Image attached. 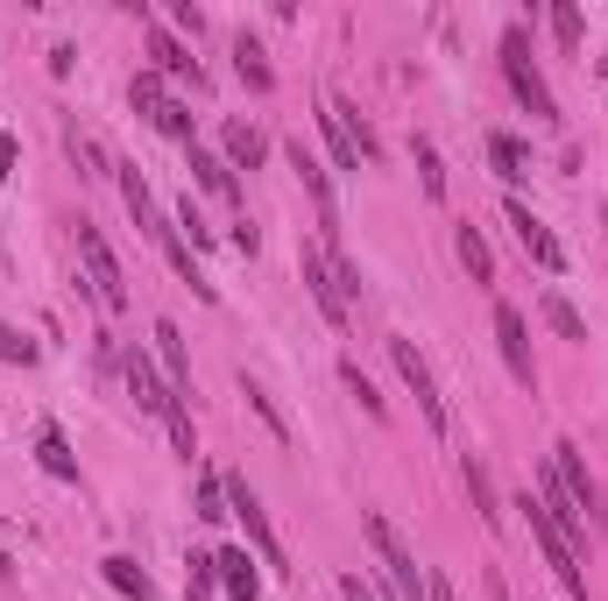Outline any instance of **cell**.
Wrapping results in <instances>:
<instances>
[{"label":"cell","mask_w":608,"mask_h":601,"mask_svg":"<svg viewBox=\"0 0 608 601\" xmlns=\"http://www.w3.org/2000/svg\"><path fill=\"white\" fill-rule=\"evenodd\" d=\"M100 573H107V588H121L128 601H156V580H149L128 552H107V559H100Z\"/></svg>","instance_id":"16"},{"label":"cell","mask_w":608,"mask_h":601,"mask_svg":"<svg viewBox=\"0 0 608 601\" xmlns=\"http://www.w3.org/2000/svg\"><path fill=\"white\" fill-rule=\"evenodd\" d=\"M0 361H36V340H22L14 325H0Z\"/></svg>","instance_id":"35"},{"label":"cell","mask_w":608,"mask_h":601,"mask_svg":"<svg viewBox=\"0 0 608 601\" xmlns=\"http://www.w3.org/2000/svg\"><path fill=\"white\" fill-rule=\"evenodd\" d=\"M149 57H156V79L170 71V79H192V86H199V57L184 50V43H178V36H170L163 22H149Z\"/></svg>","instance_id":"14"},{"label":"cell","mask_w":608,"mask_h":601,"mask_svg":"<svg viewBox=\"0 0 608 601\" xmlns=\"http://www.w3.org/2000/svg\"><path fill=\"white\" fill-rule=\"evenodd\" d=\"M297 277H304V290H312V304L326 312V325H340V333H347V290H340L326 248H297Z\"/></svg>","instance_id":"9"},{"label":"cell","mask_w":608,"mask_h":601,"mask_svg":"<svg viewBox=\"0 0 608 601\" xmlns=\"http://www.w3.org/2000/svg\"><path fill=\"white\" fill-rule=\"evenodd\" d=\"M425 601H460V594H453V580H446L439 567H432V573H425Z\"/></svg>","instance_id":"37"},{"label":"cell","mask_w":608,"mask_h":601,"mask_svg":"<svg viewBox=\"0 0 608 601\" xmlns=\"http://www.w3.org/2000/svg\"><path fill=\"white\" fill-rule=\"evenodd\" d=\"M460 474H467V495H474V510H482V523H503V502H496V474H488V468H482L474 453H467V468H460Z\"/></svg>","instance_id":"21"},{"label":"cell","mask_w":608,"mask_h":601,"mask_svg":"<svg viewBox=\"0 0 608 601\" xmlns=\"http://www.w3.org/2000/svg\"><path fill=\"white\" fill-rule=\"evenodd\" d=\"M553 36L559 50H580V8H553Z\"/></svg>","instance_id":"33"},{"label":"cell","mask_w":608,"mask_h":601,"mask_svg":"<svg viewBox=\"0 0 608 601\" xmlns=\"http://www.w3.org/2000/svg\"><path fill=\"white\" fill-rule=\"evenodd\" d=\"M213 567H220V588L234 594V601H255V594H262V573H255V559L241 552V545H226V552H213Z\"/></svg>","instance_id":"15"},{"label":"cell","mask_w":608,"mask_h":601,"mask_svg":"<svg viewBox=\"0 0 608 601\" xmlns=\"http://www.w3.org/2000/svg\"><path fill=\"white\" fill-rule=\"evenodd\" d=\"M389 361H396V375H404V390L417 397V411H425V424H432V432H446V397H439V382H432L425 354H417L411 340H389Z\"/></svg>","instance_id":"8"},{"label":"cell","mask_w":608,"mask_h":601,"mask_svg":"<svg viewBox=\"0 0 608 601\" xmlns=\"http://www.w3.org/2000/svg\"><path fill=\"white\" fill-rule=\"evenodd\" d=\"M545 319H553V325H559L566 340H587V325H580V312H574V304L559 298V290H545Z\"/></svg>","instance_id":"28"},{"label":"cell","mask_w":608,"mask_h":601,"mask_svg":"<svg viewBox=\"0 0 608 601\" xmlns=\"http://www.w3.org/2000/svg\"><path fill=\"white\" fill-rule=\"evenodd\" d=\"M318 128H326V142H333V163H340V170H361V149L347 142V128H340V113H333V107L318 113Z\"/></svg>","instance_id":"27"},{"label":"cell","mask_w":608,"mask_h":601,"mask_svg":"<svg viewBox=\"0 0 608 601\" xmlns=\"http://www.w3.org/2000/svg\"><path fill=\"white\" fill-rule=\"evenodd\" d=\"M340 375H347V390H354L361 403H368V418H389V403H383V397H375V382H368V375H361V368H354V361H340Z\"/></svg>","instance_id":"30"},{"label":"cell","mask_w":608,"mask_h":601,"mask_svg":"<svg viewBox=\"0 0 608 601\" xmlns=\"http://www.w3.org/2000/svg\"><path fill=\"white\" fill-rule=\"evenodd\" d=\"M509 227H517V241H524V256H530V262H538V269H545V277H559V269H566V248L553 241V227H545V220H538V212H530L524 199H509Z\"/></svg>","instance_id":"10"},{"label":"cell","mask_w":608,"mask_h":601,"mask_svg":"<svg viewBox=\"0 0 608 601\" xmlns=\"http://www.w3.org/2000/svg\"><path fill=\"white\" fill-rule=\"evenodd\" d=\"M553 474L566 481V495H574V510L580 517H601V489H595V474H587V460H580V445H553Z\"/></svg>","instance_id":"12"},{"label":"cell","mask_w":608,"mask_h":601,"mask_svg":"<svg viewBox=\"0 0 608 601\" xmlns=\"http://www.w3.org/2000/svg\"><path fill=\"white\" fill-rule=\"evenodd\" d=\"M121 199H128V212H135V227H142V234H149V241H156V248H163V262H170V269H178V277H184V283H192V290H199V298H205V304H213V283H205V277H199V262H192V241H184V234H178V227H170V220H163V206H156V191H149V184H142V170H135V163H121Z\"/></svg>","instance_id":"1"},{"label":"cell","mask_w":608,"mask_h":601,"mask_svg":"<svg viewBox=\"0 0 608 601\" xmlns=\"http://www.w3.org/2000/svg\"><path fill=\"white\" fill-rule=\"evenodd\" d=\"M453 248H460V262H467V277H474V283H496V256H488L482 227H460V234H453Z\"/></svg>","instance_id":"20"},{"label":"cell","mask_w":608,"mask_h":601,"mask_svg":"<svg viewBox=\"0 0 608 601\" xmlns=\"http://www.w3.org/2000/svg\"><path fill=\"white\" fill-rule=\"evenodd\" d=\"M156 354H163V368H170V390L192 397V361H184V333H178L170 319H156Z\"/></svg>","instance_id":"17"},{"label":"cell","mask_w":608,"mask_h":601,"mask_svg":"<svg viewBox=\"0 0 608 601\" xmlns=\"http://www.w3.org/2000/svg\"><path fill=\"white\" fill-rule=\"evenodd\" d=\"M524 517H530V538H538V552H545V567H553V580L574 601H587V573H580V552L566 545V531L553 517H545V502H524Z\"/></svg>","instance_id":"4"},{"label":"cell","mask_w":608,"mask_h":601,"mask_svg":"<svg viewBox=\"0 0 608 601\" xmlns=\"http://www.w3.org/2000/svg\"><path fill=\"white\" fill-rule=\"evenodd\" d=\"M163 424H170V439H178V453L192 460V453H199V439H192V411H184V403H178V411H170Z\"/></svg>","instance_id":"34"},{"label":"cell","mask_w":608,"mask_h":601,"mask_svg":"<svg viewBox=\"0 0 608 601\" xmlns=\"http://www.w3.org/2000/svg\"><path fill=\"white\" fill-rule=\"evenodd\" d=\"M199 517H205V523H220V517H226V481H220V474H205V481H199Z\"/></svg>","instance_id":"31"},{"label":"cell","mask_w":608,"mask_h":601,"mask_svg":"<svg viewBox=\"0 0 608 601\" xmlns=\"http://www.w3.org/2000/svg\"><path fill=\"white\" fill-rule=\"evenodd\" d=\"M234 71H241V86H249V92H270L276 86V71H270V57H262L255 36H234Z\"/></svg>","instance_id":"18"},{"label":"cell","mask_w":608,"mask_h":601,"mask_svg":"<svg viewBox=\"0 0 608 601\" xmlns=\"http://www.w3.org/2000/svg\"><path fill=\"white\" fill-rule=\"evenodd\" d=\"M0 573H14V567H8V545H0Z\"/></svg>","instance_id":"42"},{"label":"cell","mask_w":608,"mask_h":601,"mask_svg":"<svg viewBox=\"0 0 608 601\" xmlns=\"http://www.w3.org/2000/svg\"><path fill=\"white\" fill-rule=\"evenodd\" d=\"M14 163H22V142H14V134H0V178H14Z\"/></svg>","instance_id":"39"},{"label":"cell","mask_w":608,"mask_h":601,"mask_svg":"<svg viewBox=\"0 0 608 601\" xmlns=\"http://www.w3.org/2000/svg\"><path fill=\"white\" fill-rule=\"evenodd\" d=\"M184 580H192V601H213V588H220V567H213V552H199L192 567H184Z\"/></svg>","instance_id":"29"},{"label":"cell","mask_w":608,"mask_h":601,"mask_svg":"<svg viewBox=\"0 0 608 601\" xmlns=\"http://www.w3.org/2000/svg\"><path fill=\"white\" fill-rule=\"evenodd\" d=\"M496 340H503L509 375L530 390V382H538V361H530V333H524V312H517V304H496Z\"/></svg>","instance_id":"13"},{"label":"cell","mask_w":608,"mask_h":601,"mask_svg":"<svg viewBox=\"0 0 608 601\" xmlns=\"http://www.w3.org/2000/svg\"><path fill=\"white\" fill-rule=\"evenodd\" d=\"M79 262H85V283L100 298V312H128V277H121V262H113V248L92 220H79Z\"/></svg>","instance_id":"3"},{"label":"cell","mask_w":608,"mask_h":601,"mask_svg":"<svg viewBox=\"0 0 608 601\" xmlns=\"http://www.w3.org/2000/svg\"><path fill=\"white\" fill-rule=\"evenodd\" d=\"M326 107L340 113V128H347V142L361 149V163H375V128H368V121H361V113H354L347 100H326Z\"/></svg>","instance_id":"26"},{"label":"cell","mask_w":608,"mask_h":601,"mask_svg":"<svg viewBox=\"0 0 608 601\" xmlns=\"http://www.w3.org/2000/svg\"><path fill=\"white\" fill-rule=\"evenodd\" d=\"M601 517H608V502H601Z\"/></svg>","instance_id":"44"},{"label":"cell","mask_w":608,"mask_h":601,"mask_svg":"<svg viewBox=\"0 0 608 601\" xmlns=\"http://www.w3.org/2000/svg\"><path fill=\"white\" fill-rule=\"evenodd\" d=\"M488 601H509V588H503V573H488Z\"/></svg>","instance_id":"41"},{"label":"cell","mask_w":608,"mask_h":601,"mask_svg":"<svg viewBox=\"0 0 608 601\" xmlns=\"http://www.w3.org/2000/svg\"><path fill=\"white\" fill-rule=\"evenodd\" d=\"M262 157H270V142L249 121H226V170H255Z\"/></svg>","instance_id":"19"},{"label":"cell","mask_w":608,"mask_h":601,"mask_svg":"<svg viewBox=\"0 0 608 601\" xmlns=\"http://www.w3.org/2000/svg\"><path fill=\"white\" fill-rule=\"evenodd\" d=\"M192 178L213 191V199H234V170H226V157H213V149L192 142Z\"/></svg>","instance_id":"22"},{"label":"cell","mask_w":608,"mask_h":601,"mask_svg":"<svg viewBox=\"0 0 608 601\" xmlns=\"http://www.w3.org/2000/svg\"><path fill=\"white\" fill-rule=\"evenodd\" d=\"M488 157H496V170H503L509 184H517V178H530V157H524V142H517V134H488Z\"/></svg>","instance_id":"25"},{"label":"cell","mask_w":608,"mask_h":601,"mask_svg":"<svg viewBox=\"0 0 608 601\" xmlns=\"http://www.w3.org/2000/svg\"><path fill=\"white\" fill-rule=\"evenodd\" d=\"M36 460H43V474H50V481H79V460H71L64 432H43V439H36Z\"/></svg>","instance_id":"24"},{"label":"cell","mask_w":608,"mask_h":601,"mask_svg":"<svg viewBox=\"0 0 608 601\" xmlns=\"http://www.w3.org/2000/svg\"><path fill=\"white\" fill-rule=\"evenodd\" d=\"M121 375H128V397H135L142 411H156V418H170V411L184 403L178 390H170V382H156V368H149V354H135V347L121 354Z\"/></svg>","instance_id":"11"},{"label":"cell","mask_w":608,"mask_h":601,"mask_svg":"<svg viewBox=\"0 0 608 601\" xmlns=\"http://www.w3.org/2000/svg\"><path fill=\"white\" fill-rule=\"evenodd\" d=\"M368 545H375V559H383V573H389L396 601H425V567H417V559L404 552L396 523H389V517H375V510H368Z\"/></svg>","instance_id":"5"},{"label":"cell","mask_w":608,"mask_h":601,"mask_svg":"<svg viewBox=\"0 0 608 601\" xmlns=\"http://www.w3.org/2000/svg\"><path fill=\"white\" fill-rule=\"evenodd\" d=\"M128 107H135L156 134H170V142H192V113H184V107L163 92L156 71H135V86H128Z\"/></svg>","instance_id":"7"},{"label":"cell","mask_w":608,"mask_h":601,"mask_svg":"<svg viewBox=\"0 0 608 601\" xmlns=\"http://www.w3.org/2000/svg\"><path fill=\"white\" fill-rule=\"evenodd\" d=\"M503 79L530 107V121H559V100H553V86L538 79V64H530V36L524 29H503Z\"/></svg>","instance_id":"2"},{"label":"cell","mask_w":608,"mask_h":601,"mask_svg":"<svg viewBox=\"0 0 608 601\" xmlns=\"http://www.w3.org/2000/svg\"><path fill=\"white\" fill-rule=\"evenodd\" d=\"M184 234H192V248H205V241H213V227H205V220H199V212H192V206H184Z\"/></svg>","instance_id":"40"},{"label":"cell","mask_w":608,"mask_h":601,"mask_svg":"<svg viewBox=\"0 0 608 601\" xmlns=\"http://www.w3.org/2000/svg\"><path fill=\"white\" fill-rule=\"evenodd\" d=\"M340 601H375V594H368V580H361V573H340Z\"/></svg>","instance_id":"38"},{"label":"cell","mask_w":608,"mask_h":601,"mask_svg":"<svg viewBox=\"0 0 608 601\" xmlns=\"http://www.w3.org/2000/svg\"><path fill=\"white\" fill-rule=\"evenodd\" d=\"M220 481H226V517H241V531H249V545H255V567H276L283 573V545H276L270 517H262V495L241 474H220Z\"/></svg>","instance_id":"6"},{"label":"cell","mask_w":608,"mask_h":601,"mask_svg":"<svg viewBox=\"0 0 608 601\" xmlns=\"http://www.w3.org/2000/svg\"><path fill=\"white\" fill-rule=\"evenodd\" d=\"M601 79H608V57H601Z\"/></svg>","instance_id":"43"},{"label":"cell","mask_w":608,"mask_h":601,"mask_svg":"<svg viewBox=\"0 0 608 601\" xmlns=\"http://www.w3.org/2000/svg\"><path fill=\"white\" fill-rule=\"evenodd\" d=\"M71 157H79V163H85V178H100V149H92V142H85V134H79V128H71Z\"/></svg>","instance_id":"36"},{"label":"cell","mask_w":608,"mask_h":601,"mask_svg":"<svg viewBox=\"0 0 608 601\" xmlns=\"http://www.w3.org/2000/svg\"><path fill=\"white\" fill-rule=\"evenodd\" d=\"M241 397H249V411H255L262 424H270V439H276V445H291V418L276 411V397L262 390V382H249V375H241Z\"/></svg>","instance_id":"23"},{"label":"cell","mask_w":608,"mask_h":601,"mask_svg":"<svg viewBox=\"0 0 608 601\" xmlns=\"http://www.w3.org/2000/svg\"><path fill=\"white\" fill-rule=\"evenodd\" d=\"M417 170H425V191H432V199H446V170H439V149H432V142H417Z\"/></svg>","instance_id":"32"}]
</instances>
